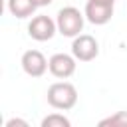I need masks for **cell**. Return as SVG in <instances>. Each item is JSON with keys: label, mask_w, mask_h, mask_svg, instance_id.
Instances as JSON below:
<instances>
[{"label": "cell", "mask_w": 127, "mask_h": 127, "mask_svg": "<svg viewBox=\"0 0 127 127\" xmlns=\"http://www.w3.org/2000/svg\"><path fill=\"white\" fill-rule=\"evenodd\" d=\"M83 14H85V20L87 22H91L95 26H103V24H107L113 18V6L111 4H101V2L87 0Z\"/></svg>", "instance_id": "obj_7"}, {"label": "cell", "mask_w": 127, "mask_h": 127, "mask_svg": "<svg viewBox=\"0 0 127 127\" xmlns=\"http://www.w3.org/2000/svg\"><path fill=\"white\" fill-rule=\"evenodd\" d=\"M99 127H127V111H115L109 117H103L99 123Z\"/></svg>", "instance_id": "obj_9"}, {"label": "cell", "mask_w": 127, "mask_h": 127, "mask_svg": "<svg viewBox=\"0 0 127 127\" xmlns=\"http://www.w3.org/2000/svg\"><path fill=\"white\" fill-rule=\"evenodd\" d=\"M6 127H28V121H24V119H8L6 121Z\"/></svg>", "instance_id": "obj_11"}, {"label": "cell", "mask_w": 127, "mask_h": 127, "mask_svg": "<svg viewBox=\"0 0 127 127\" xmlns=\"http://www.w3.org/2000/svg\"><path fill=\"white\" fill-rule=\"evenodd\" d=\"M48 103L54 109L67 111L77 103V89L69 81H56L48 87Z\"/></svg>", "instance_id": "obj_1"}, {"label": "cell", "mask_w": 127, "mask_h": 127, "mask_svg": "<svg viewBox=\"0 0 127 127\" xmlns=\"http://www.w3.org/2000/svg\"><path fill=\"white\" fill-rule=\"evenodd\" d=\"M83 20H85V14H81L75 6H65L58 12V18H56L58 32L65 38H75L83 30Z\"/></svg>", "instance_id": "obj_2"}, {"label": "cell", "mask_w": 127, "mask_h": 127, "mask_svg": "<svg viewBox=\"0 0 127 127\" xmlns=\"http://www.w3.org/2000/svg\"><path fill=\"white\" fill-rule=\"evenodd\" d=\"M36 2L34 0H8V10L12 16L24 20V18H30L34 12H36Z\"/></svg>", "instance_id": "obj_8"}, {"label": "cell", "mask_w": 127, "mask_h": 127, "mask_svg": "<svg viewBox=\"0 0 127 127\" xmlns=\"http://www.w3.org/2000/svg\"><path fill=\"white\" fill-rule=\"evenodd\" d=\"M20 64H22V69H24L30 77H42V75L46 73V69H48V60H46V56H44L42 52H38V50H28V52H24Z\"/></svg>", "instance_id": "obj_6"}, {"label": "cell", "mask_w": 127, "mask_h": 127, "mask_svg": "<svg viewBox=\"0 0 127 127\" xmlns=\"http://www.w3.org/2000/svg\"><path fill=\"white\" fill-rule=\"evenodd\" d=\"M56 32H58L56 20H52L50 16H44V14L34 16L28 24V36L36 42H48L56 36Z\"/></svg>", "instance_id": "obj_3"}, {"label": "cell", "mask_w": 127, "mask_h": 127, "mask_svg": "<svg viewBox=\"0 0 127 127\" xmlns=\"http://www.w3.org/2000/svg\"><path fill=\"white\" fill-rule=\"evenodd\" d=\"M77 60L73 58V54H54L50 60H48V69L54 77L58 79H67L75 73V64Z\"/></svg>", "instance_id": "obj_5"}, {"label": "cell", "mask_w": 127, "mask_h": 127, "mask_svg": "<svg viewBox=\"0 0 127 127\" xmlns=\"http://www.w3.org/2000/svg\"><path fill=\"white\" fill-rule=\"evenodd\" d=\"M42 127H71V121L62 113H50L42 119Z\"/></svg>", "instance_id": "obj_10"}, {"label": "cell", "mask_w": 127, "mask_h": 127, "mask_svg": "<svg viewBox=\"0 0 127 127\" xmlns=\"http://www.w3.org/2000/svg\"><path fill=\"white\" fill-rule=\"evenodd\" d=\"M34 2H36V6H38V8H42V6H50L54 0H34Z\"/></svg>", "instance_id": "obj_12"}, {"label": "cell", "mask_w": 127, "mask_h": 127, "mask_svg": "<svg viewBox=\"0 0 127 127\" xmlns=\"http://www.w3.org/2000/svg\"><path fill=\"white\" fill-rule=\"evenodd\" d=\"M71 54L77 62H91L99 56V44L89 34H79L71 42Z\"/></svg>", "instance_id": "obj_4"}, {"label": "cell", "mask_w": 127, "mask_h": 127, "mask_svg": "<svg viewBox=\"0 0 127 127\" xmlns=\"http://www.w3.org/2000/svg\"><path fill=\"white\" fill-rule=\"evenodd\" d=\"M93 2H101V4H111V6L115 4V0H93Z\"/></svg>", "instance_id": "obj_13"}]
</instances>
